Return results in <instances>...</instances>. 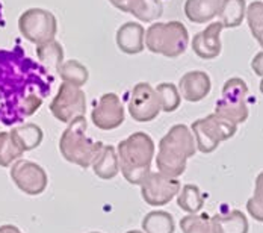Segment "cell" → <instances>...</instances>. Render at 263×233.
I'll use <instances>...</instances> for the list:
<instances>
[{"instance_id": "f35d334b", "label": "cell", "mask_w": 263, "mask_h": 233, "mask_svg": "<svg viewBox=\"0 0 263 233\" xmlns=\"http://www.w3.org/2000/svg\"><path fill=\"white\" fill-rule=\"evenodd\" d=\"M89 233H100V232H89Z\"/></svg>"}, {"instance_id": "74e56055", "label": "cell", "mask_w": 263, "mask_h": 233, "mask_svg": "<svg viewBox=\"0 0 263 233\" xmlns=\"http://www.w3.org/2000/svg\"><path fill=\"white\" fill-rule=\"evenodd\" d=\"M126 233H144V232H141V230H129V232H126Z\"/></svg>"}, {"instance_id": "7402d4cb", "label": "cell", "mask_w": 263, "mask_h": 233, "mask_svg": "<svg viewBox=\"0 0 263 233\" xmlns=\"http://www.w3.org/2000/svg\"><path fill=\"white\" fill-rule=\"evenodd\" d=\"M215 114L222 117L224 120L239 126L248 120L250 109L247 106V102H229V100L221 99L216 102Z\"/></svg>"}, {"instance_id": "5b68a950", "label": "cell", "mask_w": 263, "mask_h": 233, "mask_svg": "<svg viewBox=\"0 0 263 233\" xmlns=\"http://www.w3.org/2000/svg\"><path fill=\"white\" fill-rule=\"evenodd\" d=\"M237 126L216 115L215 112L192 123L191 132L195 138V146L200 153L209 155L218 149L222 141L235 136Z\"/></svg>"}, {"instance_id": "d590c367", "label": "cell", "mask_w": 263, "mask_h": 233, "mask_svg": "<svg viewBox=\"0 0 263 233\" xmlns=\"http://www.w3.org/2000/svg\"><path fill=\"white\" fill-rule=\"evenodd\" d=\"M256 40H257V43L260 44V47H262V49H263V33H262V35H259V37H257Z\"/></svg>"}, {"instance_id": "d6a6232c", "label": "cell", "mask_w": 263, "mask_h": 233, "mask_svg": "<svg viewBox=\"0 0 263 233\" xmlns=\"http://www.w3.org/2000/svg\"><path fill=\"white\" fill-rule=\"evenodd\" d=\"M251 68L254 71V75H257L259 78H263V50L256 53V56L251 61Z\"/></svg>"}, {"instance_id": "7a4b0ae2", "label": "cell", "mask_w": 263, "mask_h": 233, "mask_svg": "<svg viewBox=\"0 0 263 233\" xmlns=\"http://www.w3.org/2000/svg\"><path fill=\"white\" fill-rule=\"evenodd\" d=\"M118 162L123 177L132 185H141L152 173L155 157V142L145 132H135L126 139L120 141Z\"/></svg>"}, {"instance_id": "484cf974", "label": "cell", "mask_w": 263, "mask_h": 233, "mask_svg": "<svg viewBox=\"0 0 263 233\" xmlns=\"http://www.w3.org/2000/svg\"><path fill=\"white\" fill-rule=\"evenodd\" d=\"M155 89H156V94H158L160 109L163 112L170 114V112H174V111H177L180 107L182 96L179 93V88L174 83L163 82V83H159Z\"/></svg>"}, {"instance_id": "4dcf8cb0", "label": "cell", "mask_w": 263, "mask_h": 233, "mask_svg": "<svg viewBox=\"0 0 263 233\" xmlns=\"http://www.w3.org/2000/svg\"><path fill=\"white\" fill-rule=\"evenodd\" d=\"M245 20L248 23V27L253 33L254 38L263 33V2H253L247 5V12H245Z\"/></svg>"}, {"instance_id": "ac0fdd59", "label": "cell", "mask_w": 263, "mask_h": 233, "mask_svg": "<svg viewBox=\"0 0 263 233\" xmlns=\"http://www.w3.org/2000/svg\"><path fill=\"white\" fill-rule=\"evenodd\" d=\"M92 170L97 177L102 181H110L117 177L120 173V162H118V153L114 146H105L97 156V159L92 164Z\"/></svg>"}, {"instance_id": "30bf717a", "label": "cell", "mask_w": 263, "mask_h": 233, "mask_svg": "<svg viewBox=\"0 0 263 233\" xmlns=\"http://www.w3.org/2000/svg\"><path fill=\"white\" fill-rule=\"evenodd\" d=\"M162 112L156 89L148 82H139L133 86L129 99V115L138 123L153 121Z\"/></svg>"}, {"instance_id": "2e32d148", "label": "cell", "mask_w": 263, "mask_h": 233, "mask_svg": "<svg viewBox=\"0 0 263 233\" xmlns=\"http://www.w3.org/2000/svg\"><path fill=\"white\" fill-rule=\"evenodd\" d=\"M215 233H248V218L240 210H230L229 213H216L212 217Z\"/></svg>"}, {"instance_id": "9a60e30c", "label": "cell", "mask_w": 263, "mask_h": 233, "mask_svg": "<svg viewBox=\"0 0 263 233\" xmlns=\"http://www.w3.org/2000/svg\"><path fill=\"white\" fill-rule=\"evenodd\" d=\"M222 0H186L184 2V15L189 22L203 25L209 23L219 14Z\"/></svg>"}, {"instance_id": "44dd1931", "label": "cell", "mask_w": 263, "mask_h": 233, "mask_svg": "<svg viewBox=\"0 0 263 233\" xmlns=\"http://www.w3.org/2000/svg\"><path fill=\"white\" fill-rule=\"evenodd\" d=\"M129 12L136 20L155 23L163 14V3L162 0H132Z\"/></svg>"}, {"instance_id": "1f68e13d", "label": "cell", "mask_w": 263, "mask_h": 233, "mask_svg": "<svg viewBox=\"0 0 263 233\" xmlns=\"http://www.w3.org/2000/svg\"><path fill=\"white\" fill-rule=\"evenodd\" d=\"M43 103V100L36 96V94H29L26 96L23 100H22V103H20V112L23 114V115H32V114H35L38 109H40V106Z\"/></svg>"}, {"instance_id": "8fae6325", "label": "cell", "mask_w": 263, "mask_h": 233, "mask_svg": "<svg viewBox=\"0 0 263 233\" xmlns=\"http://www.w3.org/2000/svg\"><path fill=\"white\" fill-rule=\"evenodd\" d=\"M124 106L115 93H105L91 112L92 124L100 130L117 129L124 123Z\"/></svg>"}, {"instance_id": "8d00e7d4", "label": "cell", "mask_w": 263, "mask_h": 233, "mask_svg": "<svg viewBox=\"0 0 263 233\" xmlns=\"http://www.w3.org/2000/svg\"><path fill=\"white\" fill-rule=\"evenodd\" d=\"M259 88H260V93L263 94V78H262V80H260V85H259Z\"/></svg>"}, {"instance_id": "d4e9b609", "label": "cell", "mask_w": 263, "mask_h": 233, "mask_svg": "<svg viewBox=\"0 0 263 233\" xmlns=\"http://www.w3.org/2000/svg\"><path fill=\"white\" fill-rule=\"evenodd\" d=\"M58 75H59V78L62 79V82L71 83V85L79 86V88H82L89 79L88 68L78 59L64 61L62 65L58 70Z\"/></svg>"}, {"instance_id": "277c9868", "label": "cell", "mask_w": 263, "mask_h": 233, "mask_svg": "<svg viewBox=\"0 0 263 233\" xmlns=\"http://www.w3.org/2000/svg\"><path fill=\"white\" fill-rule=\"evenodd\" d=\"M189 46V33L182 22H155L145 29V47L155 55L179 58Z\"/></svg>"}, {"instance_id": "7c38bea8", "label": "cell", "mask_w": 263, "mask_h": 233, "mask_svg": "<svg viewBox=\"0 0 263 233\" xmlns=\"http://www.w3.org/2000/svg\"><path fill=\"white\" fill-rule=\"evenodd\" d=\"M221 22H213L204 30L198 32L192 38V50L194 53L206 61L215 59L221 55L222 44H221V32H222Z\"/></svg>"}, {"instance_id": "836d02e7", "label": "cell", "mask_w": 263, "mask_h": 233, "mask_svg": "<svg viewBox=\"0 0 263 233\" xmlns=\"http://www.w3.org/2000/svg\"><path fill=\"white\" fill-rule=\"evenodd\" d=\"M109 3H110L114 8L120 9L121 12H129V9H130V5H132V0H109Z\"/></svg>"}, {"instance_id": "e0dca14e", "label": "cell", "mask_w": 263, "mask_h": 233, "mask_svg": "<svg viewBox=\"0 0 263 233\" xmlns=\"http://www.w3.org/2000/svg\"><path fill=\"white\" fill-rule=\"evenodd\" d=\"M9 133H11L12 139L15 141V144L25 153L32 152L36 147H40L43 139H44V132L35 123H26L23 126L14 128V129L9 130Z\"/></svg>"}, {"instance_id": "5bb4252c", "label": "cell", "mask_w": 263, "mask_h": 233, "mask_svg": "<svg viewBox=\"0 0 263 233\" xmlns=\"http://www.w3.org/2000/svg\"><path fill=\"white\" fill-rule=\"evenodd\" d=\"M115 41L126 55H138L145 49V29L138 22H127L117 30Z\"/></svg>"}, {"instance_id": "cb8c5ba5", "label": "cell", "mask_w": 263, "mask_h": 233, "mask_svg": "<svg viewBox=\"0 0 263 233\" xmlns=\"http://www.w3.org/2000/svg\"><path fill=\"white\" fill-rule=\"evenodd\" d=\"M36 56H38V61L47 70H53L58 73L59 67L64 62V49H62L61 43L53 40L49 43H44V44H38L36 46Z\"/></svg>"}, {"instance_id": "4fadbf2b", "label": "cell", "mask_w": 263, "mask_h": 233, "mask_svg": "<svg viewBox=\"0 0 263 233\" xmlns=\"http://www.w3.org/2000/svg\"><path fill=\"white\" fill-rule=\"evenodd\" d=\"M211 89V76L201 70L187 71L179 80V93L189 103H198L204 100L209 96Z\"/></svg>"}, {"instance_id": "8992f818", "label": "cell", "mask_w": 263, "mask_h": 233, "mask_svg": "<svg viewBox=\"0 0 263 233\" xmlns=\"http://www.w3.org/2000/svg\"><path fill=\"white\" fill-rule=\"evenodd\" d=\"M18 30L32 44H44L56 38L58 20L47 9L29 8L18 17Z\"/></svg>"}, {"instance_id": "4316f807", "label": "cell", "mask_w": 263, "mask_h": 233, "mask_svg": "<svg viewBox=\"0 0 263 233\" xmlns=\"http://www.w3.org/2000/svg\"><path fill=\"white\" fill-rule=\"evenodd\" d=\"M183 233H215L212 217L209 213H187L180 220Z\"/></svg>"}, {"instance_id": "52a82bcc", "label": "cell", "mask_w": 263, "mask_h": 233, "mask_svg": "<svg viewBox=\"0 0 263 233\" xmlns=\"http://www.w3.org/2000/svg\"><path fill=\"white\" fill-rule=\"evenodd\" d=\"M50 112L58 121L65 124L73 121L76 117L85 115L86 112L85 93L79 86L62 82L50 103Z\"/></svg>"}, {"instance_id": "ffe728a7", "label": "cell", "mask_w": 263, "mask_h": 233, "mask_svg": "<svg viewBox=\"0 0 263 233\" xmlns=\"http://www.w3.org/2000/svg\"><path fill=\"white\" fill-rule=\"evenodd\" d=\"M174 217L166 210H152L142 220L144 233H174Z\"/></svg>"}, {"instance_id": "d6986e66", "label": "cell", "mask_w": 263, "mask_h": 233, "mask_svg": "<svg viewBox=\"0 0 263 233\" xmlns=\"http://www.w3.org/2000/svg\"><path fill=\"white\" fill-rule=\"evenodd\" d=\"M247 2L245 0H222L219 8V22L222 27L235 29L242 25L245 20Z\"/></svg>"}, {"instance_id": "9c48e42d", "label": "cell", "mask_w": 263, "mask_h": 233, "mask_svg": "<svg viewBox=\"0 0 263 233\" xmlns=\"http://www.w3.org/2000/svg\"><path fill=\"white\" fill-rule=\"evenodd\" d=\"M11 179L27 195H40L49 185L46 170L40 164L27 159H18L11 165Z\"/></svg>"}, {"instance_id": "f546056e", "label": "cell", "mask_w": 263, "mask_h": 233, "mask_svg": "<svg viewBox=\"0 0 263 233\" xmlns=\"http://www.w3.org/2000/svg\"><path fill=\"white\" fill-rule=\"evenodd\" d=\"M247 210L256 221L263 223V171L256 177L254 194L247 202Z\"/></svg>"}, {"instance_id": "ba28073f", "label": "cell", "mask_w": 263, "mask_h": 233, "mask_svg": "<svg viewBox=\"0 0 263 233\" xmlns=\"http://www.w3.org/2000/svg\"><path fill=\"white\" fill-rule=\"evenodd\" d=\"M179 177L163 174L160 171H152L141 183V195L150 206H165L180 192Z\"/></svg>"}, {"instance_id": "3957f363", "label": "cell", "mask_w": 263, "mask_h": 233, "mask_svg": "<svg viewBox=\"0 0 263 233\" xmlns=\"http://www.w3.org/2000/svg\"><path fill=\"white\" fill-rule=\"evenodd\" d=\"M88 123L85 115L76 117L68 123L67 129L62 132L59 139V152L62 157L82 168L92 167L94 160L100 155L105 144L102 141H94L86 135Z\"/></svg>"}, {"instance_id": "e575fe53", "label": "cell", "mask_w": 263, "mask_h": 233, "mask_svg": "<svg viewBox=\"0 0 263 233\" xmlns=\"http://www.w3.org/2000/svg\"><path fill=\"white\" fill-rule=\"evenodd\" d=\"M0 233H23L14 224H3L0 226Z\"/></svg>"}, {"instance_id": "603a6c76", "label": "cell", "mask_w": 263, "mask_h": 233, "mask_svg": "<svg viewBox=\"0 0 263 233\" xmlns=\"http://www.w3.org/2000/svg\"><path fill=\"white\" fill-rule=\"evenodd\" d=\"M177 206L186 213H198L204 206V197L201 194V189L194 183L183 185L177 195Z\"/></svg>"}, {"instance_id": "f1b7e54d", "label": "cell", "mask_w": 263, "mask_h": 233, "mask_svg": "<svg viewBox=\"0 0 263 233\" xmlns=\"http://www.w3.org/2000/svg\"><path fill=\"white\" fill-rule=\"evenodd\" d=\"M248 85L240 78H230L222 86V99L229 102H245Z\"/></svg>"}, {"instance_id": "6da1fadb", "label": "cell", "mask_w": 263, "mask_h": 233, "mask_svg": "<svg viewBox=\"0 0 263 233\" xmlns=\"http://www.w3.org/2000/svg\"><path fill=\"white\" fill-rule=\"evenodd\" d=\"M197 153L195 138L186 124H174L159 141L156 167L160 173L179 177L186 171L187 159Z\"/></svg>"}, {"instance_id": "83f0119b", "label": "cell", "mask_w": 263, "mask_h": 233, "mask_svg": "<svg viewBox=\"0 0 263 233\" xmlns=\"http://www.w3.org/2000/svg\"><path fill=\"white\" fill-rule=\"evenodd\" d=\"M25 152L15 144L9 132H0V167H11L15 160L22 159Z\"/></svg>"}]
</instances>
